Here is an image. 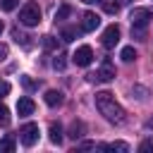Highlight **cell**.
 Here are the masks:
<instances>
[{
    "label": "cell",
    "mask_w": 153,
    "mask_h": 153,
    "mask_svg": "<svg viewBox=\"0 0 153 153\" xmlns=\"http://www.w3.org/2000/svg\"><path fill=\"white\" fill-rule=\"evenodd\" d=\"M96 108L100 110V115L112 122V124H122L124 122V108L115 100V96L110 91H98L96 93Z\"/></svg>",
    "instance_id": "6da1fadb"
},
{
    "label": "cell",
    "mask_w": 153,
    "mask_h": 153,
    "mask_svg": "<svg viewBox=\"0 0 153 153\" xmlns=\"http://www.w3.org/2000/svg\"><path fill=\"white\" fill-rule=\"evenodd\" d=\"M129 19H131V36L141 41V38H143V33H146V26H148V24H151V19H153L151 10H146V7H136V10H131Z\"/></svg>",
    "instance_id": "7a4b0ae2"
},
{
    "label": "cell",
    "mask_w": 153,
    "mask_h": 153,
    "mask_svg": "<svg viewBox=\"0 0 153 153\" xmlns=\"http://www.w3.org/2000/svg\"><path fill=\"white\" fill-rule=\"evenodd\" d=\"M38 22H41V7L36 2H26L19 10V24H24V26H38Z\"/></svg>",
    "instance_id": "3957f363"
},
{
    "label": "cell",
    "mask_w": 153,
    "mask_h": 153,
    "mask_svg": "<svg viewBox=\"0 0 153 153\" xmlns=\"http://www.w3.org/2000/svg\"><path fill=\"white\" fill-rule=\"evenodd\" d=\"M88 79L93 81H103V84H108V81H112L115 79V67H112V60L110 57H103V62H100V67L96 69V74H88Z\"/></svg>",
    "instance_id": "277c9868"
},
{
    "label": "cell",
    "mask_w": 153,
    "mask_h": 153,
    "mask_svg": "<svg viewBox=\"0 0 153 153\" xmlns=\"http://www.w3.org/2000/svg\"><path fill=\"white\" fill-rule=\"evenodd\" d=\"M38 124H33V122H26L22 129H19V141L26 146V148H31L36 141H38Z\"/></svg>",
    "instance_id": "5b68a950"
},
{
    "label": "cell",
    "mask_w": 153,
    "mask_h": 153,
    "mask_svg": "<svg viewBox=\"0 0 153 153\" xmlns=\"http://www.w3.org/2000/svg\"><path fill=\"white\" fill-rule=\"evenodd\" d=\"M117 41H120V26H117V24H110V26L103 31L100 43H103V48H115Z\"/></svg>",
    "instance_id": "8992f818"
},
{
    "label": "cell",
    "mask_w": 153,
    "mask_h": 153,
    "mask_svg": "<svg viewBox=\"0 0 153 153\" xmlns=\"http://www.w3.org/2000/svg\"><path fill=\"white\" fill-rule=\"evenodd\" d=\"M72 60H74L79 67H88V65L93 62V50H91L88 45H81V48H76V53L72 55Z\"/></svg>",
    "instance_id": "52a82bcc"
},
{
    "label": "cell",
    "mask_w": 153,
    "mask_h": 153,
    "mask_svg": "<svg viewBox=\"0 0 153 153\" xmlns=\"http://www.w3.org/2000/svg\"><path fill=\"white\" fill-rule=\"evenodd\" d=\"M98 24H100V19H98L96 12H84L81 14V31H96Z\"/></svg>",
    "instance_id": "ba28073f"
},
{
    "label": "cell",
    "mask_w": 153,
    "mask_h": 153,
    "mask_svg": "<svg viewBox=\"0 0 153 153\" xmlns=\"http://www.w3.org/2000/svg\"><path fill=\"white\" fill-rule=\"evenodd\" d=\"M33 110H36V105H33V100H31L29 96H22V98L17 100V112H19V117H29V115H33Z\"/></svg>",
    "instance_id": "9c48e42d"
},
{
    "label": "cell",
    "mask_w": 153,
    "mask_h": 153,
    "mask_svg": "<svg viewBox=\"0 0 153 153\" xmlns=\"http://www.w3.org/2000/svg\"><path fill=\"white\" fill-rule=\"evenodd\" d=\"M45 103L50 105V108H55V105H60L62 103V91H55V88H50V91H45Z\"/></svg>",
    "instance_id": "30bf717a"
},
{
    "label": "cell",
    "mask_w": 153,
    "mask_h": 153,
    "mask_svg": "<svg viewBox=\"0 0 153 153\" xmlns=\"http://www.w3.org/2000/svg\"><path fill=\"white\" fill-rule=\"evenodd\" d=\"M98 148H103V151H120V153H127V151H129V146H127L124 141H112V143H103V146H98Z\"/></svg>",
    "instance_id": "8fae6325"
},
{
    "label": "cell",
    "mask_w": 153,
    "mask_h": 153,
    "mask_svg": "<svg viewBox=\"0 0 153 153\" xmlns=\"http://www.w3.org/2000/svg\"><path fill=\"white\" fill-rule=\"evenodd\" d=\"M100 7H103V12H108V14H117V12H120V2H117V0H100Z\"/></svg>",
    "instance_id": "7c38bea8"
},
{
    "label": "cell",
    "mask_w": 153,
    "mask_h": 153,
    "mask_svg": "<svg viewBox=\"0 0 153 153\" xmlns=\"http://www.w3.org/2000/svg\"><path fill=\"white\" fill-rule=\"evenodd\" d=\"M12 38H14L17 43H22L24 48H29V45H31V41H29L31 36H26V33H22L19 29H12Z\"/></svg>",
    "instance_id": "4fadbf2b"
},
{
    "label": "cell",
    "mask_w": 153,
    "mask_h": 153,
    "mask_svg": "<svg viewBox=\"0 0 153 153\" xmlns=\"http://www.w3.org/2000/svg\"><path fill=\"white\" fill-rule=\"evenodd\" d=\"M84 122H72V127H69V136L72 139H81L84 136Z\"/></svg>",
    "instance_id": "5bb4252c"
},
{
    "label": "cell",
    "mask_w": 153,
    "mask_h": 153,
    "mask_svg": "<svg viewBox=\"0 0 153 153\" xmlns=\"http://www.w3.org/2000/svg\"><path fill=\"white\" fill-rule=\"evenodd\" d=\"M69 14H72V7H69V5H60L57 12H55V22H65Z\"/></svg>",
    "instance_id": "9a60e30c"
},
{
    "label": "cell",
    "mask_w": 153,
    "mask_h": 153,
    "mask_svg": "<svg viewBox=\"0 0 153 153\" xmlns=\"http://www.w3.org/2000/svg\"><path fill=\"white\" fill-rule=\"evenodd\" d=\"M50 141H53V143H60V141H62V127L55 124V122L50 124Z\"/></svg>",
    "instance_id": "2e32d148"
},
{
    "label": "cell",
    "mask_w": 153,
    "mask_h": 153,
    "mask_svg": "<svg viewBox=\"0 0 153 153\" xmlns=\"http://www.w3.org/2000/svg\"><path fill=\"white\" fill-rule=\"evenodd\" d=\"M12 151H14V139L12 136L0 139V153H12Z\"/></svg>",
    "instance_id": "e0dca14e"
},
{
    "label": "cell",
    "mask_w": 153,
    "mask_h": 153,
    "mask_svg": "<svg viewBox=\"0 0 153 153\" xmlns=\"http://www.w3.org/2000/svg\"><path fill=\"white\" fill-rule=\"evenodd\" d=\"M41 45H43L45 50H57V38H55V36H43V38H41Z\"/></svg>",
    "instance_id": "ac0fdd59"
},
{
    "label": "cell",
    "mask_w": 153,
    "mask_h": 153,
    "mask_svg": "<svg viewBox=\"0 0 153 153\" xmlns=\"http://www.w3.org/2000/svg\"><path fill=\"white\" fill-rule=\"evenodd\" d=\"M120 57H122L124 62H131V60L136 57V50H134L131 45H127V48H122V53H120Z\"/></svg>",
    "instance_id": "d6986e66"
},
{
    "label": "cell",
    "mask_w": 153,
    "mask_h": 153,
    "mask_svg": "<svg viewBox=\"0 0 153 153\" xmlns=\"http://www.w3.org/2000/svg\"><path fill=\"white\" fill-rule=\"evenodd\" d=\"M76 38V29L74 26H65L62 29V41H74Z\"/></svg>",
    "instance_id": "ffe728a7"
},
{
    "label": "cell",
    "mask_w": 153,
    "mask_h": 153,
    "mask_svg": "<svg viewBox=\"0 0 153 153\" xmlns=\"http://www.w3.org/2000/svg\"><path fill=\"white\" fill-rule=\"evenodd\" d=\"M10 124V110L0 103V127H7Z\"/></svg>",
    "instance_id": "44dd1931"
},
{
    "label": "cell",
    "mask_w": 153,
    "mask_h": 153,
    "mask_svg": "<svg viewBox=\"0 0 153 153\" xmlns=\"http://www.w3.org/2000/svg\"><path fill=\"white\" fill-rule=\"evenodd\" d=\"M65 65H67V55H65V53H60V55L53 60V67H55V69H65Z\"/></svg>",
    "instance_id": "7402d4cb"
},
{
    "label": "cell",
    "mask_w": 153,
    "mask_h": 153,
    "mask_svg": "<svg viewBox=\"0 0 153 153\" xmlns=\"http://www.w3.org/2000/svg\"><path fill=\"white\" fill-rule=\"evenodd\" d=\"M17 5H19V0H0V7H2L5 12H12Z\"/></svg>",
    "instance_id": "603a6c76"
},
{
    "label": "cell",
    "mask_w": 153,
    "mask_h": 153,
    "mask_svg": "<svg viewBox=\"0 0 153 153\" xmlns=\"http://www.w3.org/2000/svg\"><path fill=\"white\" fill-rule=\"evenodd\" d=\"M139 151H141V153H151V151H153V139H146V141H141Z\"/></svg>",
    "instance_id": "cb8c5ba5"
},
{
    "label": "cell",
    "mask_w": 153,
    "mask_h": 153,
    "mask_svg": "<svg viewBox=\"0 0 153 153\" xmlns=\"http://www.w3.org/2000/svg\"><path fill=\"white\" fill-rule=\"evenodd\" d=\"M22 84H24V88H36V86H38V84H36V81H31L29 76H22Z\"/></svg>",
    "instance_id": "d4e9b609"
},
{
    "label": "cell",
    "mask_w": 153,
    "mask_h": 153,
    "mask_svg": "<svg viewBox=\"0 0 153 153\" xmlns=\"http://www.w3.org/2000/svg\"><path fill=\"white\" fill-rule=\"evenodd\" d=\"M7 93H10V84L7 81H0V98H5Z\"/></svg>",
    "instance_id": "484cf974"
},
{
    "label": "cell",
    "mask_w": 153,
    "mask_h": 153,
    "mask_svg": "<svg viewBox=\"0 0 153 153\" xmlns=\"http://www.w3.org/2000/svg\"><path fill=\"white\" fill-rule=\"evenodd\" d=\"M79 148H86V151H93V148H98V143H93V141H84V143H79Z\"/></svg>",
    "instance_id": "4316f807"
},
{
    "label": "cell",
    "mask_w": 153,
    "mask_h": 153,
    "mask_svg": "<svg viewBox=\"0 0 153 153\" xmlns=\"http://www.w3.org/2000/svg\"><path fill=\"white\" fill-rule=\"evenodd\" d=\"M7 57V45H0V60Z\"/></svg>",
    "instance_id": "83f0119b"
},
{
    "label": "cell",
    "mask_w": 153,
    "mask_h": 153,
    "mask_svg": "<svg viewBox=\"0 0 153 153\" xmlns=\"http://www.w3.org/2000/svg\"><path fill=\"white\" fill-rule=\"evenodd\" d=\"M81 2H86V5H91V2H96V0H81Z\"/></svg>",
    "instance_id": "f1b7e54d"
},
{
    "label": "cell",
    "mask_w": 153,
    "mask_h": 153,
    "mask_svg": "<svg viewBox=\"0 0 153 153\" xmlns=\"http://www.w3.org/2000/svg\"><path fill=\"white\" fill-rule=\"evenodd\" d=\"M0 33H2V22H0Z\"/></svg>",
    "instance_id": "f546056e"
}]
</instances>
